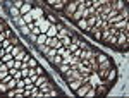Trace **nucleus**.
Segmentation results:
<instances>
[{
  "instance_id": "obj_4",
  "label": "nucleus",
  "mask_w": 129,
  "mask_h": 98,
  "mask_svg": "<svg viewBox=\"0 0 129 98\" xmlns=\"http://www.w3.org/2000/svg\"><path fill=\"white\" fill-rule=\"evenodd\" d=\"M91 86H93V84H89V81H84V83L81 84L79 88L74 91V95H76V96H79V98H84V95L88 93V89L91 88Z\"/></svg>"
},
{
  "instance_id": "obj_38",
  "label": "nucleus",
  "mask_w": 129,
  "mask_h": 98,
  "mask_svg": "<svg viewBox=\"0 0 129 98\" xmlns=\"http://www.w3.org/2000/svg\"><path fill=\"white\" fill-rule=\"evenodd\" d=\"M22 4H24V0H14V2H12V5H14V7H17V9H21V5H22Z\"/></svg>"
},
{
  "instance_id": "obj_24",
  "label": "nucleus",
  "mask_w": 129,
  "mask_h": 98,
  "mask_svg": "<svg viewBox=\"0 0 129 98\" xmlns=\"http://www.w3.org/2000/svg\"><path fill=\"white\" fill-rule=\"evenodd\" d=\"M109 59V55H107V53H103V52H96V62H103V60H107Z\"/></svg>"
},
{
  "instance_id": "obj_30",
  "label": "nucleus",
  "mask_w": 129,
  "mask_h": 98,
  "mask_svg": "<svg viewBox=\"0 0 129 98\" xmlns=\"http://www.w3.org/2000/svg\"><path fill=\"white\" fill-rule=\"evenodd\" d=\"M36 66H38V60L35 59V57H29V60H28V67H36Z\"/></svg>"
},
{
  "instance_id": "obj_8",
  "label": "nucleus",
  "mask_w": 129,
  "mask_h": 98,
  "mask_svg": "<svg viewBox=\"0 0 129 98\" xmlns=\"http://www.w3.org/2000/svg\"><path fill=\"white\" fill-rule=\"evenodd\" d=\"M95 91H96V96H105V95H109V86L107 84H98L95 88Z\"/></svg>"
},
{
  "instance_id": "obj_34",
  "label": "nucleus",
  "mask_w": 129,
  "mask_h": 98,
  "mask_svg": "<svg viewBox=\"0 0 129 98\" xmlns=\"http://www.w3.org/2000/svg\"><path fill=\"white\" fill-rule=\"evenodd\" d=\"M35 71H36V74H38V76H41V74H45V72H47V71H45V69L41 67L40 64H38V66L35 67Z\"/></svg>"
},
{
  "instance_id": "obj_32",
  "label": "nucleus",
  "mask_w": 129,
  "mask_h": 98,
  "mask_svg": "<svg viewBox=\"0 0 129 98\" xmlns=\"http://www.w3.org/2000/svg\"><path fill=\"white\" fill-rule=\"evenodd\" d=\"M10 41V45H19V38H17V36H16V35H12V36H10V38H7Z\"/></svg>"
},
{
  "instance_id": "obj_27",
  "label": "nucleus",
  "mask_w": 129,
  "mask_h": 98,
  "mask_svg": "<svg viewBox=\"0 0 129 98\" xmlns=\"http://www.w3.org/2000/svg\"><path fill=\"white\" fill-rule=\"evenodd\" d=\"M26 55H28V50H26V48H22V50L19 52V53H17V55L14 57V59H16V60H24V57H26Z\"/></svg>"
},
{
  "instance_id": "obj_17",
  "label": "nucleus",
  "mask_w": 129,
  "mask_h": 98,
  "mask_svg": "<svg viewBox=\"0 0 129 98\" xmlns=\"http://www.w3.org/2000/svg\"><path fill=\"white\" fill-rule=\"evenodd\" d=\"M7 74H9V67H7L5 64H2V66H0V81L5 78Z\"/></svg>"
},
{
  "instance_id": "obj_45",
  "label": "nucleus",
  "mask_w": 129,
  "mask_h": 98,
  "mask_svg": "<svg viewBox=\"0 0 129 98\" xmlns=\"http://www.w3.org/2000/svg\"><path fill=\"white\" fill-rule=\"evenodd\" d=\"M2 64H4V62H2V60H0V66H2Z\"/></svg>"
},
{
  "instance_id": "obj_46",
  "label": "nucleus",
  "mask_w": 129,
  "mask_h": 98,
  "mask_svg": "<svg viewBox=\"0 0 129 98\" xmlns=\"http://www.w3.org/2000/svg\"><path fill=\"white\" fill-rule=\"evenodd\" d=\"M45 2H47V0H45Z\"/></svg>"
},
{
  "instance_id": "obj_12",
  "label": "nucleus",
  "mask_w": 129,
  "mask_h": 98,
  "mask_svg": "<svg viewBox=\"0 0 129 98\" xmlns=\"http://www.w3.org/2000/svg\"><path fill=\"white\" fill-rule=\"evenodd\" d=\"M117 35H119V33H112L105 45H109V47H115V43H117Z\"/></svg>"
},
{
  "instance_id": "obj_1",
  "label": "nucleus",
  "mask_w": 129,
  "mask_h": 98,
  "mask_svg": "<svg viewBox=\"0 0 129 98\" xmlns=\"http://www.w3.org/2000/svg\"><path fill=\"white\" fill-rule=\"evenodd\" d=\"M114 48L120 50V52H127V48H129V33L119 31V35H117V43H115Z\"/></svg>"
},
{
  "instance_id": "obj_16",
  "label": "nucleus",
  "mask_w": 129,
  "mask_h": 98,
  "mask_svg": "<svg viewBox=\"0 0 129 98\" xmlns=\"http://www.w3.org/2000/svg\"><path fill=\"white\" fill-rule=\"evenodd\" d=\"M35 47H36V50H38L40 53H43V55H45V53L48 52V48H50L47 43H41V45H35Z\"/></svg>"
},
{
  "instance_id": "obj_44",
  "label": "nucleus",
  "mask_w": 129,
  "mask_h": 98,
  "mask_svg": "<svg viewBox=\"0 0 129 98\" xmlns=\"http://www.w3.org/2000/svg\"><path fill=\"white\" fill-rule=\"evenodd\" d=\"M2 2H14V0H2Z\"/></svg>"
},
{
  "instance_id": "obj_43",
  "label": "nucleus",
  "mask_w": 129,
  "mask_h": 98,
  "mask_svg": "<svg viewBox=\"0 0 129 98\" xmlns=\"http://www.w3.org/2000/svg\"><path fill=\"white\" fill-rule=\"evenodd\" d=\"M4 40H5V35H4V31H2V33H0V45H2Z\"/></svg>"
},
{
  "instance_id": "obj_26",
  "label": "nucleus",
  "mask_w": 129,
  "mask_h": 98,
  "mask_svg": "<svg viewBox=\"0 0 129 98\" xmlns=\"http://www.w3.org/2000/svg\"><path fill=\"white\" fill-rule=\"evenodd\" d=\"M50 64H52V66H55V67H57L59 64H62V55H55L53 59L50 60Z\"/></svg>"
},
{
  "instance_id": "obj_2",
  "label": "nucleus",
  "mask_w": 129,
  "mask_h": 98,
  "mask_svg": "<svg viewBox=\"0 0 129 98\" xmlns=\"http://www.w3.org/2000/svg\"><path fill=\"white\" fill-rule=\"evenodd\" d=\"M78 4H79V0H69V4H66L64 5V14L67 16V17H71V14L72 12H76V9H78Z\"/></svg>"
},
{
  "instance_id": "obj_37",
  "label": "nucleus",
  "mask_w": 129,
  "mask_h": 98,
  "mask_svg": "<svg viewBox=\"0 0 129 98\" xmlns=\"http://www.w3.org/2000/svg\"><path fill=\"white\" fill-rule=\"evenodd\" d=\"M4 35H5V38H10V36H12V35H14V33H12V29H10L9 26H7V28H5V29H4Z\"/></svg>"
},
{
  "instance_id": "obj_13",
  "label": "nucleus",
  "mask_w": 129,
  "mask_h": 98,
  "mask_svg": "<svg viewBox=\"0 0 129 98\" xmlns=\"http://www.w3.org/2000/svg\"><path fill=\"white\" fill-rule=\"evenodd\" d=\"M9 14H10V17H12V21L16 19V17H19V16H21L19 9H17V7H14V5H10V7H9Z\"/></svg>"
},
{
  "instance_id": "obj_29",
  "label": "nucleus",
  "mask_w": 129,
  "mask_h": 98,
  "mask_svg": "<svg viewBox=\"0 0 129 98\" xmlns=\"http://www.w3.org/2000/svg\"><path fill=\"white\" fill-rule=\"evenodd\" d=\"M10 59H14L10 52H5V53H4V57H0V60H2V62H9Z\"/></svg>"
},
{
  "instance_id": "obj_23",
  "label": "nucleus",
  "mask_w": 129,
  "mask_h": 98,
  "mask_svg": "<svg viewBox=\"0 0 129 98\" xmlns=\"http://www.w3.org/2000/svg\"><path fill=\"white\" fill-rule=\"evenodd\" d=\"M22 48H24V47H22L21 43H19V45H14V47H12V50H10V53H12V57H16V55H17V53H19V52H21Z\"/></svg>"
},
{
  "instance_id": "obj_7",
  "label": "nucleus",
  "mask_w": 129,
  "mask_h": 98,
  "mask_svg": "<svg viewBox=\"0 0 129 98\" xmlns=\"http://www.w3.org/2000/svg\"><path fill=\"white\" fill-rule=\"evenodd\" d=\"M110 5H112V9H114V10H117V12H119V10H122L127 4H126L124 0H110Z\"/></svg>"
},
{
  "instance_id": "obj_6",
  "label": "nucleus",
  "mask_w": 129,
  "mask_h": 98,
  "mask_svg": "<svg viewBox=\"0 0 129 98\" xmlns=\"http://www.w3.org/2000/svg\"><path fill=\"white\" fill-rule=\"evenodd\" d=\"M35 5H33V2L31 0H24V4L21 5V9H19V12H21V16H24V14H28L31 9H33Z\"/></svg>"
},
{
  "instance_id": "obj_41",
  "label": "nucleus",
  "mask_w": 129,
  "mask_h": 98,
  "mask_svg": "<svg viewBox=\"0 0 129 98\" xmlns=\"http://www.w3.org/2000/svg\"><path fill=\"white\" fill-rule=\"evenodd\" d=\"M4 64H5V66H7L9 69H12V67H14V59H10L9 62H4Z\"/></svg>"
},
{
  "instance_id": "obj_39",
  "label": "nucleus",
  "mask_w": 129,
  "mask_h": 98,
  "mask_svg": "<svg viewBox=\"0 0 129 98\" xmlns=\"http://www.w3.org/2000/svg\"><path fill=\"white\" fill-rule=\"evenodd\" d=\"M22 17H24V21H26V24H29V22H33V17L29 16V12H28V14H24Z\"/></svg>"
},
{
  "instance_id": "obj_35",
  "label": "nucleus",
  "mask_w": 129,
  "mask_h": 98,
  "mask_svg": "<svg viewBox=\"0 0 129 98\" xmlns=\"http://www.w3.org/2000/svg\"><path fill=\"white\" fill-rule=\"evenodd\" d=\"M0 93H7V83H4V81H0Z\"/></svg>"
},
{
  "instance_id": "obj_14",
  "label": "nucleus",
  "mask_w": 129,
  "mask_h": 98,
  "mask_svg": "<svg viewBox=\"0 0 129 98\" xmlns=\"http://www.w3.org/2000/svg\"><path fill=\"white\" fill-rule=\"evenodd\" d=\"M55 55H57V48H48V52L45 53V59H47V60H48V62H50V60L53 59Z\"/></svg>"
},
{
  "instance_id": "obj_22",
  "label": "nucleus",
  "mask_w": 129,
  "mask_h": 98,
  "mask_svg": "<svg viewBox=\"0 0 129 98\" xmlns=\"http://www.w3.org/2000/svg\"><path fill=\"white\" fill-rule=\"evenodd\" d=\"M47 38H48V36H47L45 33H40V35H38V38H36V43H35V45H41V43H47Z\"/></svg>"
},
{
  "instance_id": "obj_36",
  "label": "nucleus",
  "mask_w": 129,
  "mask_h": 98,
  "mask_svg": "<svg viewBox=\"0 0 129 98\" xmlns=\"http://www.w3.org/2000/svg\"><path fill=\"white\" fill-rule=\"evenodd\" d=\"M78 47H79L81 50H86V48H88V47H89V45H88V43H86V41H83V40H79V43H78Z\"/></svg>"
},
{
  "instance_id": "obj_28",
  "label": "nucleus",
  "mask_w": 129,
  "mask_h": 98,
  "mask_svg": "<svg viewBox=\"0 0 129 98\" xmlns=\"http://www.w3.org/2000/svg\"><path fill=\"white\" fill-rule=\"evenodd\" d=\"M14 24H16L17 28H21V26H24V24H26V21H24L22 16H19V17H16V19H14Z\"/></svg>"
},
{
  "instance_id": "obj_19",
  "label": "nucleus",
  "mask_w": 129,
  "mask_h": 98,
  "mask_svg": "<svg viewBox=\"0 0 129 98\" xmlns=\"http://www.w3.org/2000/svg\"><path fill=\"white\" fill-rule=\"evenodd\" d=\"M119 14H120V17H122L124 21H129V7L127 5H126L122 10H119Z\"/></svg>"
},
{
  "instance_id": "obj_25",
  "label": "nucleus",
  "mask_w": 129,
  "mask_h": 98,
  "mask_svg": "<svg viewBox=\"0 0 129 98\" xmlns=\"http://www.w3.org/2000/svg\"><path fill=\"white\" fill-rule=\"evenodd\" d=\"M60 43H62V47H66V48H67L71 43H72V40H71V36L67 35V36H64V38L60 40Z\"/></svg>"
},
{
  "instance_id": "obj_18",
  "label": "nucleus",
  "mask_w": 129,
  "mask_h": 98,
  "mask_svg": "<svg viewBox=\"0 0 129 98\" xmlns=\"http://www.w3.org/2000/svg\"><path fill=\"white\" fill-rule=\"evenodd\" d=\"M55 69H59V72L62 74V76H64V74H66V72H67L71 67H69V64H59V66H57Z\"/></svg>"
},
{
  "instance_id": "obj_31",
  "label": "nucleus",
  "mask_w": 129,
  "mask_h": 98,
  "mask_svg": "<svg viewBox=\"0 0 129 98\" xmlns=\"http://www.w3.org/2000/svg\"><path fill=\"white\" fill-rule=\"evenodd\" d=\"M16 83H17V79H14V78L10 79L9 83H7V91H9V89H14V88H16Z\"/></svg>"
},
{
  "instance_id": "obj_10",
  "label": "nucleus",
  "mask_w": 129,
  "mask_h": 98,
  "mask_svg": "<svg viewBox=\"0 0 129 98\" xmlns=\"http://www.w3.org/2000/svg\"><path fill=\"white\" fill-rule=\"evenodd\" d=\"M48 79H50V76L47 74V72H45V74H41V76H38V78H36V81H35V84H36V86L40 88L41 84H43V83H47Z\"/></svg>"
},
{
  "instance_id": "obj_20",
  "label": "nucleus",
  "mask_w": 129,
  "mask_h": 98,
  "mask_svg": "<svg viewBox=\"0 0 129 98\" xmlns=\"http://www.w3.org/2000/svg\"><path fill=\"white\" fill-rule=\"evenodd\" d=\"M96 19H98V16H96V12H95V16H89L88 19H86V22H88L89 28H93L95 24H96Z\"/></svg>"
},
{
  "instance_id": "obj_9",
  "label": "nucleus",
  "mask_w": 129,
  "mask_h": 98,
  "mask_svg": "<svg viewBox=\"0 0 129 98\" xmlns=\"http://www.w3.org/2000/svg\"><path fill=\"white\" fill-rule=\"evenodd\" d=\"M67 84H69L71 91H76V89L83 84V81H81V79H71V81H67Z\"/></svg>"
},
{
  "instance_id": "obj_15",
  "label": "nucleus",
  "mask_w": 129,
  "mask_h": 98,
  "mask_svg": "<svg viewBox=\"0 0 129 98\" xmlns=\"http://www.w3.org/2000/svg\"><path fill=\"white\" fill-rule=\"evenodd\" d=\"M45 19L48 21L50 24H55V22H59L57 16H53V12H50V14H45Z\"/></svg>"
},
{
  "instance_id": "obj_3",
  "label": "nucleus",
  "mask_w": 129,
  "mask_h": 98,
  "mask_svg": "<svg viewBox=\"0 0 129 98\" xmlns=\"http://www.w3.org/2000/svg\"><path fill=\"white\" fill-rule=\"evenodd\" d=\"M115 79H117V69L112 66V67L109 69V72H107V78H105V84H107V86L114 84V83H115Z\"/></svg>"
},
{
  "instance_id": "obj_5",
  "label": "nucleus",
  "mask_w": 129,
  "mask_h": 98,
  "mask_svg": "<svg viewBox=\"0 0 129 98\" xmlns=\"http://www.w3.org/2000/svg\"><path fill=\"white\" fill-rule=\"evenodd\" d=\"M29 16L33 17V21H38V19H41V17H45V12H43V9L41 7H33V9L29 10Z\"/></svg>"
},
{
  "instance_id": "obj_11",
  "label": "nucleus",
  "mask_w": 129,
  "mask_h": 98,
  "mask_svg": "<svg viewBox=\"0 0 129 98\" xmlns=\"http://www.w3.org/2000/svg\"><path fill=\"white\" fill-rule=\"evenodd\" d=\"M76 24H78V28H79L81 31H86V33L89 31V26H88V22H86V19H79V21H76Z\"/></svg>"
},
{
  "instance_id": "obj_42",
  "label": "nucleus",
  "mask_w": 129,
  "mask_h": 98,
  "mask_svg": "<svg viewBox=\"0 0 129 98\" xmlns=\"http://www.w3.org/2000/svg\"><path fill=\"white\" fill-rule=\"evenodd\" d=\"M64 52H66V47H59V48H57V55H62Z\"/></svg>"
},
{
  "instance_id": "obj_33",
  "label": "nucleus",
  "mask_w": 129,
  "mask_h": 98,
  "mask_svg": "<svg viewBox=\"0 0 129 98\" xmlns=\"http://www.w3.org/2000/svg\"><path fill=\"white\" fill-rule=\"evenodd\" d=\"M26 38L29 40L31 43H36V38H38V35H35V33H29V35H28Z\"/></svg>"
},
{
  "instance_id": "obj_40",
  "label": "nucleus",
  "mask_w": 129,
  "mask_h": 98,
  "mask_svg": "<svg viewBox=\"0 0 129 98\" xmlns=\"http://www.w3.org/2000/svg\"><path fill=\"white\" fill-rule=\"evenodd\" d=\"M76 48H79V47H78V43H71L69 47H67V50H69V52H74Z\"/></svg>"
},
{
  "instance_id": "obj_21",
  "label": "nucleus",
  "mask_w": 129,
  "mask_h": 98,
  "mask_svg": "<svg viewBox=\"0 0 129 98\" xmlns=\"http://www.w3.org/2000/svg\"><path fill=\"white\" fill-rule=\"evenodd\" d=\"M17 29H19V33L22 35V36H28V35L31 33V29H29V26H28V24H24V26H21V28H17Z\"/></svg>"
}]
</instances>
